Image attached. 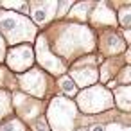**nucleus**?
<instances>
[{
    "instance_id": "5",
    "label": "nucleus",
    "mask_w": 131,
    "mask_h": 131,
    "mask_svg": "<svg viewBox=\"0 0 131 131\" xmlns=\"http://www.w3.org/2000/svg\"><path fill=\"white\" fill-rule=\"evenodd\" d=\"M6 59L13 72H25L34 63V50L31 45H16L9 50Z\"/></svg>"
},
{
    "instance_id": "15",
    "label": "nucleus",
    "mask_w": 131,
    "mask_h": 131,
    "mask_svg": "<svg viewBox=\"0 0 131 131\" xmlns=\"http://www.w3.org/2000/svg\"><path fill=\"white\" fill-rule=\"evenodd\" d=\"M58 86L63 90V93H67V95H75L77 93V86H75V83L68 77V75H61V79L58 81Z\"/></svg>"
},
{
    "instance_id": "6",
    "label": "nucleus",
    "mask_w": 131,
    "mask_h": 131,
    "mask_svg": "<svg viewBox=\"0 0 131 131\" xmlns=\"http://www.w3.org/2000/svg\"><path fill=\"white\" fill-rule=\"evenodd\" d=\"M70 79L75 83V86L79 88H86L88 84H93L97 81V70H95V63L93 58H83L79 63H75L72 67L70 72Z\"/></svg>"
},
{
    "instance_id": "19",
    "label": "nucleus",
    "mask_w": 131,
    "mask_h": 131,
    "mask_svg": "<svg viewBox=\"0 0 131 131\" xmlns=\"http://www.w3.org/2000/svg\"><path fill=\"white\" fill-rule=\"evenodd\" d=\"M32 131H49V124H47L45 117H40L32 122Z\"/></svg>"
},
{
    "instance_id": "16",
    "label": "nucleus",
    "mask_w": 131,
    "mask_h": 131,
    "mask_svg": "<svg viewBox=\"0 0 131 131\" xmlns=\"http://www.w3.org/2000/svg\"><path fill=\"white\" fill-rule=\"evenodd\" d=\"M0 131H25V127H24L22 120L11 118V120H7V122H4L0 126Z\"/></svg>"
},
{
    "instance_id": "12",
    "label": "nucleus",
    "mask_w": 131,
    "mask_h": 131,
    "mask_svg": "<svg viewBox=\"0 0 131 131\" xmlns=\"http://www.w3.org/2000/svg\"><path fill=\"white\" fill-rule=\"evenodd\" d=\"M113 99H115V104L124 111V113H127L129 110H131V93H129V86H117V92H115V95H111Z\"/></svg>"
},
{
    "instance_id": "10",
    "label": "nucleus",
    "mask_w": 131,
    "mask_h": 131,
    "mask_svg": "<svg viewBox=\"0 0 131 131\" xmlns=\"http://www.w3.org/2000/svg\"><path fill=\"white\" fill-rule=\"evenodd\" d=\"M93 25H117V16L108 4H95V11L90 13Z\"/></svg>"
},
{
    "instance_id": "8",
    "label": "nucleus",
    "mask_w": 131,
    "mask_h": 131,
    "mask_svg": "<svg viewBox=\"0 0 131 131\" xmlns=\"http://www.w3.org/2000/svg\"><path fill=\"white\" fill-rule=\"evenodd\" d=\"M20 79V86L24 92H29L36 97H43L45 90H47V77L40 68H34L31 72H25L22 75H18Z\"/></svg>"
},
{
    "instance_id": "7",
    "label": "nucleus",
    "mask_w": 131,
    "mask_h": 131,
    "mask_svg": "<svg viewBox=\"0 0 131 131\" xmlns=\"http://www.w3.org/2000/svg\"><path fill=\"white\" fill-rule=\"evenodd\" d=\"M36 58H38V63L45 68V70H49L50 74H63L65 72V67H63V63L59 61V58L58 56H54L52 52H50V49H49V45H47V40L43 38V36H40V40H38V43H36Z\"/></svg>"
},
{
    "instance_id": "1",
    "label": "nucleus",
    "mask_w": 131,
    "mask_h": 131,
    "mask_svg": "<svg viewBox=\"0 0 131 131\" xmlns=\"http://www.w3.org/2000/svg\"><path fill=\"white\" fill-rule=\"evenodd\" d=\"M0 34H4L9 45H16L22 41H31L36 34V29L34 24L22 13L0 11Z\"/></svg>"
},
{
    "instance_id": "22",
    "label": "nucleus",
    "mask_w": 131,
    "mask_h": 131,
    "mask_svg": "<svg viewBox=\"0 0 131 131\" xmlns=\"http://www.w3.org/2000/svg\"><path fill=\"white\" fill-rule=\"evenodd\" d=\"M77 131H90V129H88V127H79Z\"/></svg>"
},
{
    "instance_id": "3",
    "label": "nucleus",
    "mask_w": 131,
    "mask_h": 131,
    "mask_svg": "<svg viewBox=\"0 0 131 131\" xmlns=\"http://www.w3.org/2000/svg\"><path fill=\"white\" fill-rule=\"evenodd\" d=\"M49 129L52 131H74L75 126V117H77V108L72 101L65 97H56L52 99L49 106Z\"/></svg>"
},
{
    "instance_id": "4",
    "label": "nucleus",
    "mask_w": 131,
    "mask_h": 131,
    "mask_svg": "<svg viewBox=\"0 0 131 131\" xmlns=\"http://www.w3.org/2000/svg\"><path fill=\"white\" fill-rule=\"evenodd\" d=\"M75 108H79L83 113H101L113 106L111 92L104 86H90L77 93V101L74 102Z\"/></svg>"
},
{
    "instance_id": "18",
    "label": "nucleus",
    "mask_w": 131,
    "mask_h": 131,
    "mask_svg": "<svg viewBox=\"0 0 131 131\" xmlns=\"http://www.w3.org/2000/svg\"><path fill=\"white\" fill-rule=\"evenodd\" d=\"M72 6H74L72 2H59V4H58V7H56V16H59V18L67 16V11H68Z\"/></svg>"
},
{
    "instance_id": "11",
    "label": "nucleus",
    "mask_w": 131,
    "mask_h": 131,
    "mask_svg": "<svg viewBox=\"0 0 131 131\" xmlns=\"http://www.w3.org/2000/svg\"><path fill=\"white\" fill-rule=\"evenodd\" d=\"M104 41L106 43L101 45V50L104 54H118V52H122V50L127 49L126 43L120 40V36L118 34H113V32H106L104 34Z\"/></svg>"
},
{
    "instance_id": "2",
    "label": "nucleus",
    "mask_w": 131,
    "mask_h": 131,
    "mask_svg": "<svg viewBox=\"0 0 131 131\" xmlns=\"http://www.w3.org/2000/svg\"><path fill=\"white\" fill-rule=\"evenodd\" d=\"M61 32V40L58 41V52L63 56L75 54L79 50H92L93 49V36L88 27L83 25H65Z\"/></svg>"
},
{
    "instance_id": "21",
    "label": "nucleus",
    "mask_w": 131,
    "mask_h": 131,
    "mask_svg": "<svg viewBox=\"0 0 131 131\" xmlns=\"http://www.w3.org/2000/svg\"><path fill=\"white\" fill-rule=\"evenodd\" d=\"M90 131H108V127L106 126H102V124H95V126H92V127H88Z\"/></svg>"
},
{
    "instance_id": "17",
    "label": "nucleus",
    "mask_w": 131,
    "mask_h": 131,
    "mask_svg": "<svg viewBox=\"0 0 131 131\" xmlns=\"http://www.w3.org/2000/svg\"><path fill=\"white\" fill-rule=\"evenodd\" d=\"M9 111V101H7V93L6 92H0V118L6 117Z\"/></svg>"
},
{
    "instance_id": "14",
    "label": "nucleus",
    "mask_w": 131,
    "mask_h": 131,
    "mask_svg": "<svg viewBox=\"0 0 131 131\" xmlns=\"http://www.w3.org/2000/svg\"><path fill=\"white\" fill-rule=\"evenodd\" d=\"M117 24H120L124 31H129V27H131V7L129 6H124L117 13Z\"/></svg>"
},
{
    "instance_id": "20",
    "label": "nucleus",
    "mask_w": 131,
    "mask_h": 131,
    "mask_svg": "<svg viewBox=\"0 0 131 131\" xmlns=\"http://www.w3.org/2000/svg\"><path fill=\"white\" fill-rule=\"evenodd\" d=\"M4 59H6V41L0 36V61H4Z\"/></svg>"
},
{
    "instance_id": "9",
    "label": "nucleus",
    "mask_w": 131,
    "mask_h": 131,
    "mask_svg": "<svg viewBox=\"0 0 131 131\" xmlns=\"http://www.w3.org/2000/svg\"><path fill=\"white\" fill-rule=\"evenodd\" d=\"M56 7H58V2H31L27 13L32 16L34 24L45 25L56 16Z\"/></svg>"
},
{
    "instance_id": "13",
    "label": "nucleus",
    "mask_w": 131,
    "mask_h": 131,
    "mask_svg": "<svg viewBox=\"0 0 131 131\" xmlns=\"http://www.w3.org/2000/svg\"><path fill=\"white\" fill-rule=\"evenodd\" d=\"M92 6H93L92 2L74 4V6L70 7V11L67 13V16H68V18H72V20H79V22H84V20H88V18H90V7H92Z\"/></svg>"
}]
</instances>
